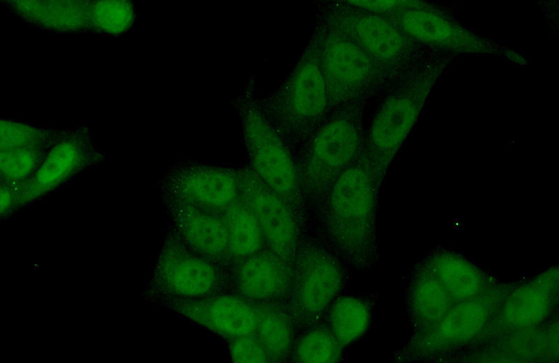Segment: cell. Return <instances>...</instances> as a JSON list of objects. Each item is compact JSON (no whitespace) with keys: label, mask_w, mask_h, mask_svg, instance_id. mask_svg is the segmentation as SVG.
<instances>
[{"label":"cell","mask_w":559,"mask_h":363,"mask_svg":"<svg viewBox=\"0 0 559 363\" xmlns=\"http://www.w3.org/2000/svg\"><path fill=\"white\" fill-rule=\"evenodd\" d=\"M380 182L361 156L322 196L327 230L337 248L350 257L361 258L372 249Z\"/></svg>","instance_id":"obj_1"},{"label":"cell","mask_w":559,"mask_h":363,"mask_svg":"<svg viewBox=\"0 0 559 363\" xmlns=\"http://www.w3.org/2000/svg\"><path fill=\"white\" fill-rule=\"evenodd\" d=\"M361 102L344 105L308 137L298 170L302 188L321 197L361 156L365 134Z\"/></svg>","instance_id":"obj_2"},{"label":"cell","mask_w":559,"mask_h":363,"mask_svg":"<svg viewBox=\"0 0 559 363\" xmlns=\"http://www.w3.org/2000/svg\"><path fill=\"white\" fill-rule=\"evenodd\" d=\"M269 103L280 127L296 139L308 138L328 117L333 108L313 42Z\"/></svg>","instance_id":"obj_3"},{"label":"cell","mask_w":559,"mask_h":363,"mask_svg":"<svg viewBox=\"0 0 559 363\" xmlns=\"http://www.w3.org/2000/svg\"><path fill=\"white\" fill-rule=\"evenodd\" d=\"M313 43L333 108L360 102L389 73L354 40L336 31L327 29Z\"/></svg>","instance_id":"obj_4"},{"label":"cell","mask_w":559,"mask_h":363,"mask_svg":"<svg viewBox=\"0 0 559 363\" xmlns=\"http://www.w3.org/2000/svg\"><path fill=\"white\" fill-rule=\"evenodd\" d=\"M244 138L256 176L291 207L301 198V184L289 149L265 116L254 105L242 108Z\"/></svg>","instance_id":"obj_5"},{"label":"cell","mask_w":559,"mask_h":363,"mask_svg":"<svg viewBox=\"0 0 559 363\" xmlns=\"http://www.w3.org/2000/svg\"><path fill=\"white\" fill-rule=\"evenodd\" d=\"M239 197L249 206L270 251L285 262L294 260L298 232L292 207L251 169L238 171Z\"/></svg>","instance_id":"obj_6"},{"label":"cell","mask_w":559,"mask_h":363,"mask_svg":"<svg viewBox=\"0 0 559 363\" xmlns=\"http://www.w3.org/2000/svg\"><path fill=\"white\" fill-rule=\"evenodd\" d=\"M291 304L302 321L317 319L338 293L342 276L337 263L321 247L305 244L295 258Z\"/></svg>","instance_id":"obj_7"},{"label":"cell","mask_w":559,"mask_h":363,"mask_svg":"<svg viewBox=\"0 0 559 363\" xmlns=\"http://www.w3.org/2000/svg\"><path fill=\"white\" fill-rule=\"evenodd\" d=\"M326 21L327 29L354 40L389 70L407 47L406 34L384 15L351 6L328 12Z\"/></svg>","instance_id":"obj_8"},{"label":"cell","mask_w":559,"mask_h":363,"mask_svg":"<svg viewBox=\"0 0 559 363\" xmlns=\"http://www.w3.org/2000/svg\"><path fill=\"white\" fill-rule=\"evenodd\" d=\"M416 109L410 96L395 92L385 98L375 113L361 157L380 182L410 130Z\"/></svg>","instance_id":"obj_9"},{"label":"cell","mask_w":559,"mask_h":363,"mask_svg":"<svg viewBox=\"0 0 559 363\" xmlns=\"http://www.w3.org/2000/svg\"><path fill=\"white\" fill-rule=\"evenodd\" d=\"M170 186L180 200L210 211H223L239 198L238 171L191 165L175 173Z\"/></svg>","instance_id":"obj_10"},{"label":"cell","mask_w":559,"mask_h":363,"mask_svg":"<svg viewBox=\"0 0 559 363\" xmlns=\"http://www.w3.org/2000/svg\"><path fill=\"white\" fill-rule=\"evenodd\" d=\"M178 310L196 323L234 339L255 333L256 307L233 295H219L182 303Z\"/></svg>","instance_id":"obj_11"},{"label":"cell","mask_w":559,"mask_h":363,"mask_svg":"<svg viewBox=\"0 0 559 363\" xmlns=\"http://www.w3.org/2000/svg\"><path fill=\"white\" fill-rule=\"evenodd\" d=\"M161 271L169 290L184 297H203L217 283L215 270L208 261L177 245L166 252Z\"/></svg>","instance_id":"obj_12"},{"label":"cell","mask_w":559,"mask_h":363,"mask_svg":"<svg viewBox=\"0 0 559 363\" xmlns=\"http://www.w3.org/2000/svg\"><path fill=\"white\" fill-rule=\"evenodd\" d=\"M6 4L22 20L46 31L66 33L91 31L89 1H6Z\"/></svg>","instance_id":"obj_13"},{"label":"cell","mask_w":559,"mask_h":363,"mask_svg":"<svg viewBox=\"0 0 559 363\" xmlns=\"http://www.w3.org/2000/svg\"><path fill=\"white\" fill-rule=\"evenodd\" d=\"M245 259L235 276L237 288L245 297L266 300L285 292L291 281L288 262L270 251L258 252Z\"/></svg>","instance_id":"obj_14"},{"label":"cell","mask_w":559,"mask_h":363,"mask_svg":"<svg viewBox=\"0 0 559 363\" xmlns=\"http://www.w3.org/2000/svg\"><path fill=\"white\" fill-rule=\"evenodd\" d=\"M180 202L175 209V220L184 242L207 257L227 253V235L222 216L192 204Z\"/></svg>","instance_id":"obj_15"},{"label":"cell","mask_w":559,"mask_h":363,"mask_svg":"<svg viewBox=\"0 0 559 363\" xmlns=\"http://www.w3.org/2000/svg\"><path fill=\"white\" fill-rule=\"evenodd\" d=\"M221 216L227 235V253L246 258L259 252L264 242L261 228L251 209L240 197L222 211Z\"/></svg>","instance_id":"obj_16"},{"label":"cell","mask_w":559,"mask_h":363,"mask_svg":"<svg viewBox=\"0 0 559 363\" xmlns=\"http://www.w3.org/2000/svg\"><path fill=\"white\" fill-rule=\"evenodd\" d=\"M256 309V337L270 360H284L289 353L293 342V325L289 317L275 305L265 304Z\"/></svg>","instance_id":"obj_17"},{"label":"cell","mask_w":559,"mask_h":363,"mask_svg":"<svg viewBox=\"0 0 559 363\" xmlns=\"http://www.w3.org/2000/svg\"><path fill=\"white\" fill-rule=\"evenodd\" d=\"M330 331L342 347L359 338L370 322V311L358 299L341 297L333 304L328 313Z\"/></svg>","instance_id":"obj_18"},{"label":"cell","mask_w":559,"mask_h":363,"mask_svg":"<svg viewBox=\"0 0 559 363\" xmlns=\"http://www.w3.org/2000/svg\"><path fill=\"white\" fill-rule=\"evenodd\" d=\"M85 143L78 136H70L50 149L36 177V184L42 189L55 185L82 159Z\"/></svg>","instance_id":"obj_19"},{"label":"cell","mask_w":559,"mask_h":363,"mask_svg":"<svg viewBox=\"0 0 559 363\" xmlns=\"http://www.w3.org/2000/svg\"><path fill=\"white\" fill-rule=\"evenodd\" d=\"M133 4L127 1H89L91 31L118 35L129 29L134 20Z\"/></svg>","instance_id":"obj_20"},{"label":"cell","mask_w":559,"mask_h":363,"mask_svg":"<svg viewBox=\"0 0 559 363\" xmlns=\"http://www.w3.org/2000/svg\"><path fill=\"white\" fill-rule=\"evenodd\" d=\"M341 348L330 329L317 328L307 332L298 341L294 359L298 362H335L340 358Z\"/></svg>","instance_id":"obj_21"},{"label":"cell","mask_w":559,"mask_h":363,"mask_svg":"<svg viewBox=\"0 0 559 363\" xmlns=\"http://www.w3.org/2000/svg\"><path fill=\"white\" fill-rule=\"evenodd\" d=\"M433 272L448 293L456 297H470L481 287V279L477 271L456 260L442 261L437 264Z\"/></svg>","instance_id":"obj_22"},{"label":"cell","mask_w":559,"mask_h":363,"mask_svg":"<svg viewBox=\"0 0 559 363\" xmlns=\"http://www.w3.org/2000/svg\"><path fill=\"white\" fill-rule=\"evenodd\" d=\"M412 304L416 313L421 318L437 319L448 309L449 294L437 279L422 277L414 287Z\"/></svg>","instance_id":"obj_23"},{"label":"cell","mask_w":559,"mask_h":363,"mask_svg":"<svg viewBox=\"0 0 559 363\" xmlns=\"http://www.w3.org/2000/svg\"><path fill=\"white\" fill-rule=\"evenodd\" d=\"M548 301V296L542 288L526 287L511 298L507 304L505 316L513 323H535L544 316Z\"/></svg>","instance_id":"obj_24"},{"label":"cell","mask_w":559,"mask_h":363,"mask_svg":"<svg viewBox=\"0 0 559 363\" xmlns=\"http://www.w3.org/2000/svg\"><path fill=\"white\" fill-rule=\"evenodd\" d=\"M485 313L476 303H467L452 309L441 324L443 336L451 340L470 337L482 326Z\"/></svg>","instance_id":"obj_25"},{"label":"cell","mask_w":559,"mask_h":363,"mask_svg":"<svg viewBox=\"0 0 559 363\" xmlns=\"http://www.w3.org/2000/svg\"><path fill=\"white\" fill-rule=\"evenodd\" d=\"M41 146L1 150V170L10 178H22L36 165Z\"/></svg>","instance_id":"obj_26"},{"label":"cell","mask_w":559,"mask_h":363,"mask_svg":"<svg viewBox=\"0 0 559 363\" xmlns=\"http://www.w3.org/2000/svg\"><path fill=\"white\" fill-rule=\"evenodd\" d=\"M1 150H5L41 146L46 132L22 124L1 121Z\"/></svg>","instance_id":"obj_27"},{"label":"cell","mask_w":559,"mask_h":363,"mask_svg":"<svg viewBox=\"0 0 559 363\" xmlns=\"http://www.w3.org/2000/svg\"><path fill=\"white\" fill-rule=\"evenodd\" d=\"M235 362H267L270 360L260 341L252 335L235 339L231 346Z\"/></svg>","instance_id":"obj_28"},{"label":"cell","mask_w":559,"mask_h":363,"mask_svg":"<svg viewBox=\"0 0 559 363\" xmlns=\"http://www.w3.org/2000/svg\"><path fill=\"white\" fill-rule=\"evenodd\" d=\"M347 4L367 11L387 15L400 10L404 4L400 1H368V0H350L346 1Z\"/></svg>","instance_id":"obj_29"}]
</instances>
